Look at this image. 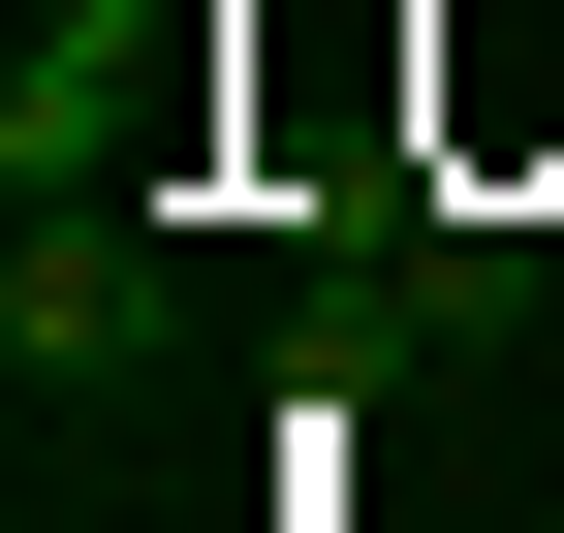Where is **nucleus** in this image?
<instances>
[{
    "label": "nucleus",
    "mask_w": 564,
    "mask_h": 533,
    "mask_svg": "<svg viewBox=\"0 0 564 533\" xmlns=\"http://www.w3.org/2000/svg\"><path fill=\"white\" fill-rule=\"evenodd\" d=\"M0 377H158V220H126V188H32V251H0Z\"/></svg>",
    "instance_id": "f257e3e1"
}]
</instances>
